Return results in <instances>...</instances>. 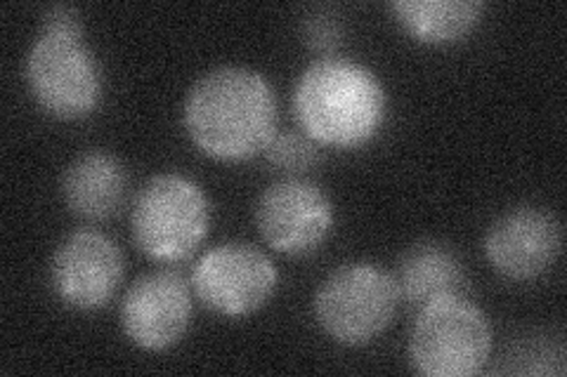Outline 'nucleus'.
Here are the masks:
<instances>
[{
    "label": "nucleus",
    "mask_w": 567,
    "mask_h": 377,
    "mask_svg": "<svg viewBox=\"0 0 567 377\" xmlns=\"http://www.w3.org/2000/svg\"><path fill=\"white\" fill-rule=\"evenodd\" d=\"M210 220L213 208L199 182L181 172H162L135 193L131 237L150 260L177 264L202 248Z\"/></svg>",
    "instance_id": "obj_4"
},
{
    "label": "nucleus",
    "mask_w": 567,
    "mask_h": 377,
    "mask_svg": "<svg viewBox=\"0 0 567 377\" xmlns=\"http://www.w3.org/2000/svg\"><path fill=\"white\" fill-rule=\"evenodd\" d=\"M485 258L496 274L529 283L556 266L563 250V227L551 210L520 206L496 218L485 233Z\"/></svg>",
    "instance_id": "obj_11"
},
{
    "label": "nucleus",
    "mask_w": 567,
    "mask_h": 377,
    "mask_svg": "<svg viewBox=\"0 0 567 377\" xmlns=\"http://www.w3.org/2000/svg\"><path fill=\"white\" fill-rule=\"evenodd\" d=\"M303 39L312 50L322 52V57H333L346 39L343 17L331 8L310 10L303 20Z\"/></svg>",
    "instance_id": "obj_16"
},
{
    "label": "nucleus",
    "mask_w": 567,
    "mask_h": 377,
    "mask_svg": "<svg viewBox=\"0 0 567 377\" xmlns=\"http://www.w3.org/2000/svg\"><path fill=\"white\" fill-rule=\"evenodd\" d=\"M400 302L421 310L440 297L468 295V279L461 258L445 243L421 241L400 258L393 274Z\"/></svg>",
    "instance_id": "obj_13"
},
{
    "label": "nucleus",
    "mask_w": 567,
    "mask_h": 377,
    "mask_svg": "<svg viewBox=\"0 0 567 377\" xmlns=\"http://www.w3.org/2000/svg\"><path fill=\"white\" fill-rule=\"evenodd\" d=\"M400 29L421 45L445 48L466 41L481 27V0H395L388 6Z\"/></svg>",
    "instance_id": "obj_14"
},
{
    "label": "nucleus",
    "mask_w": 567,
    "mask_h": 377,
    "mask_svg": "<svg viewBox=\"0 0 567 377\" xmlns=\"http://www.w3.org/2000/svg\"><path fill=\"white\" fill-rule=\"evenodd\" d=\"M194 314L192 283L171 269L140 276L121 300V331L145 352H168L187 335Z\"/></svg>",
    "instance_id": "obj_10"
},
{
    "label": "nucleus",
    "mask_w": 567,
    "mask_h": 377,
    "mask_svg": "<svg viewBox=\"0 0 567 377\" xmlns=\"http://www.w3.org/2000/svg\"><path fill=\"white\" fill-rule=\"evenodd\" d=\"M400 307L395 276L374 262H348L319 283L312 314L343 347H364L385 333Z\"/></svg>",
    "instance_id": "obj_6"
},
{
    "label": "nucleus",
    "mask_w": 567,
    "mask_h": 377,
    "mask_svg": "<svg viewBox=\"0 0 567 377\" xmlns=\"http://www.w3.org/2000/svg\"><path fill=\"white\" fill-rule=\"evenodd\" d=\"M265 158L287 177H303L322 160V147L300 130H284L272 137Z\"/></svg>",
    "instance_id": "obj_15"
},
{
    "label": "nucleus",
    "mask_w": 567,
    "mask_h": 377,
    "mask_svg": "<svg viewBox=\"0 0 567 377\" xmlns=\"http://www.w3.org/2000/svg\"><path fill=\"white\" fill-rule=\"evenodd\" d=\"M291 109L298 130L322 149H362L374 142L388 118L381 76L341 55L319 57L296 78Z\"/></svg>",
    "instance_id": "obj_2"
},
{
    "label": "nucleus",
    "mask_w": 567,
    "mask_h": 377,
    "mask_svg": "<svg viewBox=\"0 0 567 377\" xmlns=\"http://www.w3.org/2000/svg\"><path fill=\"white\" fill-rule=\"evenodd\" d=\"M192 291L204 307L223 318L260 312L279 285L275 262L260 248L229 241L210 248L192 269Z\"/></svg>",
    "instance_id": "obj_7"
},
{
    "label": "nucleus",
    "mask_w": 567,
    "mask_h": 377,
    "mask_svg": "<svg viewBox=\"0 0 567 377\" xmlns=\"http://www.w3.org/2000/svg\"><path fill=\"white\" fill-rule=\"evenodd\" d=\"M126 262L121 248L95 229H76L60 241L48 266L55 297L74 312H100L118 293Z\"/></svg>",
    "instance_id": "obj_9"
},
{
    "label": "nucleus",
    "mask_w": 567,
    "mask_h": 377,
    "mask_svg": "<svg viewBox=\"0 0 567 377\" xmlns=\"http://www.w3.org/2000/svg\"><path fill=\"white\" fill-rule=\"evenodd\" d=\"M256 227L275 253L306 258L327 243L336 224L329 193L306 177H281L256 201Z\"/></svg>",
    "instance_id": "obj_8"
},
{
    "label": "nucleus",
    "mask_w": 567,
    "mask_h": 377,
    "mask_svg": "<svg viewBox=\"0 0 567 377\" xmlns=\"http://www.w3.org/2000/svg\"><path fill=\"white\" fill-rule=\"evenodd\" d=\"M60 191L74 218L104 222L114 218L128 199V172L114 154L93 149L66 166Z\"/></svg>",
    "instance_id": "obj_12"
},
{
    "label": "nucleus",
    "mask_w": 567,
    "mask_h": 377,
    "mask_svg": "<svg viewBox=\"0 0 567 377\" xmlns=\"http://www.w3.org/2000/svg\"><path fill=\"white\" fill-rule=\"evenodd\" d=\"M279 102L268 76L251 66H218L192 83L183 102L189 142L220 164L265 154L279 133Z\"/></svg>",
    "instance_id": "obj_1"
},
{
    "label": "nucleus",
    "mask_w": 567,
    "mask_h": 377,
    "mask_svg": "<svg viewBox=\"0 0 567 377\" xmlns=\"http://www.w3.org/2000/svg\"><path fill=\"white\" fill-rule=\"evenodd\" d=\"M492 354V326L468 295L440 297L416 310L406 358L423 377H473Z\"/></svg>",
    "instance_id": "obj_5"
},
{
    "label": "nucleus",
    "mask_w": 567,
    "mask_h": 377,
    "mask_svg": "<svg viewBox=\"0 0 567 377\" xmlns=\"http://www.w3.org/2000/svg\"><path fill=\"white\" fill-rule=\"evenodd\" d=\"M29 95L43 114L76 123L91 118L104 100V74L83 29L41 27L24 62Z\"/></svg>",
    "instance_id": "obj_3"
}]
</instances>
